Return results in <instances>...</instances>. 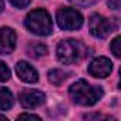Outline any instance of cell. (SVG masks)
I'll use <instances>...</instances> for the list:
<instances>
[{"label": "cell", "mask_w": 121, "mask_h": 121, "mask_svg": "<svg viewBox=\"0 0 121 121\" xmlns=\"http://www.w3.org/2000/svg\"><path fill=\"white\" fill-rule=\"evenodd\" d=\"M74 103L80 105H94L103 97V88L88 84L86 80L76 81L69 90Z\"/></svg>", "instance_id": "obj_1"}, {"label": "cell", "mask_w": 121, "mask_h": 121, "mask_svg": "<svg viewBox=\"0 0 121 121\" xmlns=\"http://www.w3.org/2000/svg\"><path fill=\"white\" fill-rule=\"evenodd\" d=\"M24 26L37 36H48L53 31L51 17L44 9H36L30 12L24 20Z\"/></svg>", "instance_id": "obj_2"}, {"label": "cell", "mask_w": 121, "mask_h": 121, "mask_svg": "<svg viewBox=\"0 0 121 121\" xmlns=\"http://www.w3.org/2000/svg\"><path fill=\"white\" fill-rule=\"evenodd\" d=\"M86 56V47L83 43L69 39L63 40L57 46V57L64 64H74Z\"/></svg>", "instance_id": "obj_3"}, {"label": "cell", "mask_w": 121, "mask_h": 121, "mask_svg": "<svg viewBox=\"0 0 121 121\" xmlns=\"http://www.w3.org/2000/svg\"><path fill=\"white\" fill-rule=\"evenodd\" d=\"M57 23L63 30H77L83 24V16L71 7H63L57 12Z\"/></svg>", "instance_id": "obj_4"}, {"label": "cell", "mask_w": 121, "mask_h": 121, "mask_svg": "<svg viewBox=\"0 0 121 121\" xmlns=\"http://www.w3.org/2000/svg\"><path fill=\"white\" fill-rule=\"evenodd\" d=\"M90 26V31L94 37L97 39H105L111 31H112V26L111 23L101 14H93L90 17L88 22Z\"/></svg>", "instance_id": "obj_5"}, {"label": "cell", "mask_w": 121, "mask_h": 121, "mask_svg": "<svg viewBox=\"0 0 121 121\" xmlns=\"http://www.w3.org/2000/svg\"><path fill=\"white\" fill-rule=\"evenodd\" d=\"M111 70H112V63L107 57H97L88 66V73L97 78H104L110 76Z\"/></svg>", "instance_id": "obj_6"}, {"label": "cell", "mask_w": 121, "mask_h": 121, "mask_svg": "<svg viewBox=\"0 0 121 121\" xmlns=\"http://www.w3.org/2000/svg\"><path fill=\"white\" fill-rule=\"evenodd\" d=\"M19 100L24 108H36L46 101V95H44V93L31 88V90L22 91L19 94Z\"/></svg>", "instance_id": "obj_7"}, {"label": "cell", "mask_w": 121, "mask_h": 121, "mask_svg": "<svg viewBox=\"0 0 121 121\" xmlns=\"http://www.w3.org/2000/svg\"><path fill=\"white\" fill-rule=\"evenodd\" d=\"M16 47V33L9 27L0 29V54H10Z\"/></svg>", "instance_id": "obj_8"}, {"label": "cell", "mask_w": 121, "mask_h": 121, "mask_svg": "<svg viewBox=\"0 0 121 121\" xmlns=\"http://www.w3.org/2000/svg\"><path fill=\"white\" fill-rule=\"evenodd\" d=\"M16 73L24 83H36L39 80V74L34 67H31L26 61H19L16 64Z\"/></svg>", "instance_id": "obj_9"}, {"label": "cell", "mask_w": 121, "mask_h": 121, "mask_svg": "<svg viewBox=\"0 0 121 121\" xmlns=\"http://www.w3.org/2000/svg\"><path fill=\"white\" fill-rule=\"evenodd\" d=\"M14 98L6 87H0V110H10L13 107Z\"/></svg>", "instance_id": "obj_10"}, {"label": "cell", "mask_w": 121, "mask_h": 121, "mask_svg": "<svg viewBox=\"0 0 121 121\" xmlns=\"http://www.w3.org/2000/svg\"><path fill=\"white\" fill-rule=\"evenodd\" d=\"M67 77H69V73H66L64 70H60V69H54L48 73V80L54 86H60L63 81L67 80Z\"/></svg>", "instance_id": "obj_11"}, {"label": "cell", "mask_w": 121, "mask_h": 121, "mask_svg": "<svg viewBox=\"0 0 121 121\" xmlns=\"http://www.w3.org/2000/svg\"><path fill=\"white\" fill-rule=\"evenodd\" d=\"M44 54H47V47L44 44H41V43H34V44H31L29 47V56H31V57L39 58V57H41Z\"/></svg>", "instance_id": "obj_12"}, {"label": "cell", "mask_w": 121, "mask_h": 121, "mask_svg": "<svg viewBox=\"0 0 121 121\" xmlns=\"http://www.w3.org/2000/svg\"><path fill=\"white\" fill-rule=\"evenodd\" d=\"M9 78H10V70H9V67L3 61H0V81H6Z\"/></svg>", "instance_id": "obj_13"}, {"label": "cell", "mask_w": 121, "mask_h": 121, "mask_svg": "<svg viewBox=\"0 0 121 121\" xmlns=\"http://www.w3.org/2000/svg\"><path fill=\"white\" fill-rule=\"evenodd\" d=\"M120 37H115L114 40H112V43H111V50H112V53H114V56L115 57H120L121 56V50H120Z\"/></svg>", "instance_id": "obj_14"}, {"label": "cell", "mask_w": 121, "mask_h": 121, "mask_svg": "<svg viewBox=\"0 0 121 121\" xmlns=\"http://www.w3.org/2000/svg\"><path fill=\"white\" fill-rule=\"evenodd\" d=\"M10 2H12L13 6H16V7H19V9H24V7H27V6L30 4L31 0H10Z\"/></svg>", "instance_id": "obj_15"}, {"label": "cell", "mask_w": 121, "mask_h": 121, "mask_svg": "<svg viewBox=\"0 0 121 121\" xmlns=\"http://www.w3.org/2000/svg\"><path fill=\"white\" fill-rule=\"evenodd\" d=\"M70 2L77 4V6H90V4L95 3L97 0H70Z\"/></svg>", "instance_id": "obj_16"}, {"label": "cell", "mask_w": 121, "mask_h": 121, "mask_svg": "<svg viewBox=\"0 0 121 121\" xmlns=\"http://www.w3.org/2000/svg\"><path fill=\"white\" fill-rule=\"evenodd\" d=\"M108 6L112 10H117L120 7V0H108Z\"/></svg>", "instance_id": "obj_17"}, {"label": "cell", "mask_w": 121, "mask_h": 121, "mask_svg": "<svg viewBox=\"0 0 121 121\" xmlns=\"http://www.w3.org/2000/svg\"><path fill=\"white\" fill-rule=\"evenodd\" d=\"M19 118H33V120H40L39 115H33V114H20Z\"/></svg>", "instance_id": "obj_18"}, {"label": "cell", "mask_w": 121, "mask_h": 121, "mask_svg": "<svg viewBox=\"0 0 121 121\" xmlns=\"http://www.w3.org/2000/svg\"><path fill=\"white\" fill-rule=\"evenodd\" d=\"M3 7H4V0H0V12L3 10Z\"/></svg>", "instance_id": "obj_19"}, {"label": "cell", "mask_w": 121, "mask_h": 121, "mask_svg": "<svg viewBox=\"0 0 121 121\" xmlns=\"http://www.w3.org/2000/svg\"><path fill=\"white\" fill-rule=\"evenodd\" d=\"M0 120H6V117H4V115H2V114H0Z\"/></svg>", "instance_id": "obj_20"}]
</instances>
